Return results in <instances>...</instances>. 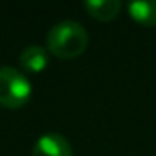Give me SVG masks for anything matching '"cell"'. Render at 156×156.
Returning <instances> with one entry per match:
<instances>
[{
    "label": "cell",
    "instance_id": "cell-1",
    "mask_svg": "<svg viewBox=\"0 0 156 156\" xmlns=\"http://www.w3.org/2000/svg\"><path fill=\"white\" fill-rule=\"evenodd\" d=\"M88 44V33L75 20H61L46 35L48 51L59 59H75Z\"/></svg>",
    "mask_w": 156,
    "mask_h": 156
},
{
    "label": "cell",
    "instance_id": "cell-2",
    "mask_svg": "<svg viewBox=\"0 0 156 156\" xmlns=\"http://www.w3.org/2000/svg\"><path fill=\"white\" fill-rule=\"evenodd\" d=\"M31 98V81L13 66H0V105L6 108H20Z\"/></svg>",
    "mask_w": 156,
    "mask_h": 156
},
{
    "label": "cell",
    "instance_id": "cell-3",
    "mask_svg": "<svg viewBox=\"0 0 156 156\" xmlns=\"http://www.w3.org/2000/svg\"><path fill=\"white\" fill-rule=\"evenodd\" d=\"M31 156H72V147L59 132H46L37 140Z\"/></svg>",
    "mask_w": 156,
    "mask_h": 156
},
{
    "label": "cell",
    "instance_id": "cell-4",
    "mask_svg": "<svg viewBox=\"0 0 156 156\" xmlns=\"http://www.w3.org/2000/svg\"><path fill=\"white\" fill-rule=\"evenodd\" d=\"M19 61H20V64H22V68L26 72L39 73V72H42L48 66L50 51H48V48H42L39 44H30V46H26L20 51Z\"/></svg>",
    "mask_w": 156,
    "mask_h": 156
},
{
    "label": "cell",
    "instance_id": "cell-5",
    "mask_svg": "<svg viewBox=\"0 0 156 156\" xmlns=\"http://www.w3.org/2000/svg\"><path fill=\"white\" fill-rule=\"evenodd\" d=\"M85 9L98 20H112L121 9L119 0H87Z\"/></svg>",
    "mask_w": 156,
    "mask_h": 156
},
{
    "label": "cell",
    "instance_id": "cell-6",
    "mask_svg": "<svg viewBox=\"0 0 156 156\" xmlns=\"http://www.w3.org/2000/svg\"><path fill=\"white\" fill-rule=\"evenodd\" d=\"M129 15L143 24V26H156V0H136L127 6Z\"/></svg>",
    "mask_w": 156,
    "mask_h": 156
}]
</instances>
